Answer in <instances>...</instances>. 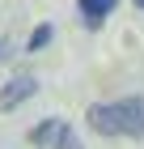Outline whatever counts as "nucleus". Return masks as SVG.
Listing matches in <instances>:
<instances>
[{
  "label": "nucleus",
  "instance_id": "f257e3e1",
  "mask_svg": "<svg viewBox=\"0 0 144 149\" xmlns=\"http://www.w3.org/2000/svg\"><path fill=\"white\" fill-rule=\"evenodd\" d=\"M89 128L102 136H144V98H119V102L89 107Z\"/></svg>",
  "mask_w": 144,
  "mask_h": 149
},
{
  "label": "nucleus",
  "instance_id": "f03ea898",
  "mask_svg": "<svg viewBox=\"0 0 144 149\" xmlns=\"http://www.w3.org/2000/svg\"><path fill=\"white\" fill-rule=\"evenodd\" d=\"M30 141H34L38 149H43V145H59V149H81L76 132H72V128H68L64 119H43V124H38V128L30 132Z\"/></svg>",
  "mask_w": 144,
  "mask_h": 149
},
{
  "label": "nucleus",
  "instance_id": "7ed1b4c3",
  "mask_svg": "<svg viewBox=\"0 0 144 149\" xmlns=\"http://www.w3.org/2000/svg\"><path fill=\"white\" fill-rule=\"evenodd\" d=\"M34 90H38V81H34V77H13L9 85L0 90V111H13V107H17V102H25Z\"/></svg>",
  "mask_w": 144,
  "mask_h": 149
},
{
  "label": "nucleus",
  "instance_id": "20e7f679",
  "mask_svg": "<svg viewBox=\"0 0 144 149\" xmlns=\"http://www.w3.org/2000/svg\"><path fill=\"white\" fill-rule=\"evenodd\" d=\"M119 0H81V13H85V26H102V17L114 9Z\"/></svg>",
  "mask_w": 144,
  "mask_h": 149
},
{
  "label": "nucleus",
  "instance_id": "39448f33",
  "mask_svg": "<svg viewBox=\"0 0 144 149\" xmlns=\"http://www.w3.org/2000/svg\"><path fill=\"white\" fill-rule=\"evenodd\" d=\"M47 43H51V26H38L30 34V51H38V47H47Z\"/></svg>",
  "mask_w": 144,
  "mask_h": 149
},
{
  "label": "nucleus",
  "instance_id": "423d86ee",
  "mask_svg": "<svg viewBox=\"0 0 144 149\" xmlns=\"http://www.w3.org/2000/svg\"><path fill=\"white\" fill-rule=\"evenodd\" d=\"M136 4H140V9H144V0H136Z\"/></svg>",
  "mask_w": 144,
  "mask_h": 149
},
{
  "label": "nucleus",
  "instance_id": "0eeeda50",
  "mask_svg": "<svg viewBox=\"0 0 144 149\" xmlns=\"http://www.w3.org/2000/svg\"><path fill=\"white\" fill-rule=\"evenodd\" d=\"M0 56H4V47H0Z\"/></svg>",
  "mask_w": 144,
  "mask_h": 149
}]
</instances>
